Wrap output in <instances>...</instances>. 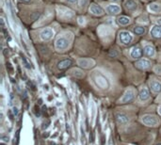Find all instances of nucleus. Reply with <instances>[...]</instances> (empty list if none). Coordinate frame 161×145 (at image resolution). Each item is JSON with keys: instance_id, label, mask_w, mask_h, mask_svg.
Segmentation results:
<instances>
[{"instance_id": "f257e3e1", "label": "nucleus", "mask_w": 161, "mask_h": 145, "mask_svg": "<svg viewBox=\"0 0 161 145\" xmlns=\"http://www.w3.org/2000/svg\"><path fill=\"white\" fill-rule=\"evenodd\" d=\"M92 81L95 84L97 88H99L100 90H107L109 88L110 83L109 79L106 77V75H104L100 72H94V74L92 75Z\"/></svg>"}, {"instance_id": "f03ea898", "label": "nucleus", "mask_w": 161, "mask_h": 145, "mask_svg": "<svg viewBox=\"0 0 161 145\" xmlns=\"http://www.w3.org/2000/svg\"><path fill=\"white\" fill-rule=\"evenodd\" d=\"M70 45V41L68 40V37L64 35H60L57 37V39L55 42V47L57 51H65Z\"/></svg>"}, {"instance_id": "7ed1b4c3", "label": "nucleus", "mask_w": 161, "mask_h": 145, "mask_svg": "<svg viewBox=\"0 0 161 145\" xmlns=\"http://www.w3.org/2000/svg\"><path fill=\"white\" fill-rule=\"evenodd\" d=\"M119 39L120 42L123 45H129L133 42V35L131 32H129L127 30H122L119 33Z\"/></svg>"}, {"instance_id": "20e7f679", "label": "nucleus", "mask_w": 161, "mask_h": 145, "mask_svg": "<svg viewBox=\"0 0 161 145\" xmlns=\"http://www.w3.org/2000/svg\"><path fill=\"white\" fill-rule=\"evenodd\" d=\"M141 122L147 126H156L159 124V120L153 115H145L142 117Z\"/></svg>"}, {"instance_id": "39448f33", "label": "nucleus", "mask_w": 161, "mask_h": 145, "mask_svg": "<svg viewBox=\"0 0 161 145\" xmlns=\"http://www.w3.org/2000/svg\"><path fill=\"white\" fill-rule=\"evenodd\" d=\"M54 34H55V32H54V30L52 28H46L42 30L41 34H40V37H41V39L44 41V42H47V41H50L54 37Z\"/></svg>"}, {"instance_id": "423d86ee", "label": "nucleus", "mask_w": 161, "mask_h": 145, "mask_svg": "<svg viewBox=\"0 0 161 145\" xmlns=\"http://www.w3.org/2000/svg\"><path fill=\"white\" fill-rule=\"evenodd\" d=\"M77 63L80 67L84 68V69H89L95 65V61L91 58H79L77 60Z\"/></svg>"}, {"instance_id": "0eeeda50", "label": "nucleus", "mask_w": 161, "mask_h": 145, "mask_svg": "<svg viewBox=\"0 0 161 145\" xmlns=\"http://www.w3.org/2000/svg\"><path fill=\"white\" fill-rule=\"evenodd\" d=\"M134 98H135V92H134V90L132 89H129L125 92V93L123 94V96L120 100V102L122 104L130 103L131 101H133Z\"/></svg>"}, {"instance_id": "6e6552de", "label": "nucleus", "mask_w": 161, "mask_h": 145, "mask_svg": "<svg viewBox=\"0 0 161 145\" xmlns=\"http://www.w3.org/2000/svg\"><path fill=\"white\" fill-rule=\"evenodd\" d=\"M150 35L155 39H160L161 38V25L155 24L152 26L150 30Z\"/></svg>"}, {"instance_id": "1a4fd4ad", "label": "nucleus", "mask_w": 161, "mask_h": 145, "mask_svg": "<svg viewBox=\"0 0 161 145\" xmlns=\"http://www.w3.org/2000/svg\"><path fill=\"white\" fill-rule=\"evenodd\" d=\"M89 12L93 15L100 16L104 14V10H103L101 6L97 5V4H91V5L89 6Z\"/></svg>"}, {"instance_id": "9d476101", "label": "nucleus", "mask_w": 161, "mask_h": 145, "mask_svg": "<svg viewBox=\"0 0 161 145\" xmlns=\"http://www.w3.org/2000/svg\"><path fill=\"white\" fill-rule=\"evenodd\" d=\"M121 7L117 4H110V5H107L106 8V11L107 13H109V14H113V15H116L118 14V13L121 12Z\"/></svg>"}, {"instance_id": "9b49d317", "label": "nucleus", "mask_w": 161, "mask_h": 145, "mask_svg": "<svg viewBox=\"0 0 161 145\" xmlns=\"http://www.w3.org/2000/svg\"><path fill=\"white\" fill-rule=\"evenodd\" d=\"M136 67L138 68L140 70H146V69H149L151 67V61H149L148 60H145V58H142V60H140L136 62Z\"/></svg>"}, {"instance_id": "f8f14e48", "label": "nucleus", "mask_w": 161, "mask_h": 145, "mask_svg": "<svg viewBox=\"0 0 161 145\" xmlns=\"http://www.w3.org/2000/svg\"><path fill=\"white\" fill-rule=\"evenodd\" d=\"M124 7L126 9V11L134 12L138 9V3L136 0H126L124 2Z\"/></svg>"}, {"instance_id": "ddd939ff", "label": "nucleus", "mask_w": 161, "mask_h": 145, "mask_svg": "<svg viewBox=\"0 0 161 145\" xmlns=\"http://www.w3.org/2000/svg\"><path fill=\"white\" fill-rule=\"evenodd\" d=\"M142 56V51L141 49L138 46H134L131 48L130 50V57L132 58H135V60H138V58H141Z\"/></svg>"}, {"instance_id": "4468645a", "label": "nucleus", "mask_w": 161, "mask_h": 145, "mask_svg": "<svg viewBox=\"0 0 161 145\" xmlns=\"http://www.w3.org/2000/svg\"><path fill=\"white\" fill-rule=\"evenodd\" d=\"M74 15V12L72 11L69 9H66L64 7L60 8V17L64 18V19H70V18Z\"/></svg>"}, {"instance_id": "2eb2a0df", "label": "nucleus", "mask_w": 161, "mask_h": 145, "mask_svg": "<svg viewBox=\"0 0 161 145\" xmlns=\"http://www.w3.org/2000/svg\"><path fill=\"white\" fill-rule=\"evenodd\" d=\"M143 52L147 56V57H150V58H153L155 55V50L153 45L151 44H146L144 48H143Z\"/></svg>"}, {"instance_id": "dca6fc26", "label": "nucleus", "mask_w": 161, "mask_h": 145, "mask_svg": "<svg viewBox=\"0 0 161 145\" xmlns=\"http://www.w3.org/2000/svg\"><path fill=\"white\" fill-rule=\"evenodd\" d=\"M72 65V60L70 58H65L63 60H60L59 63H57V68L60 70H66Z\"/></svg>"}, {"instance_id": "f3484780", "label": "nucleus", "mask_w": 161, "mask_h": 145, "mask_svg": "<svg viewBox=\"0 0 161 145\" xmlns=\"http://www.w3.org/2000/svg\"><path fill=\"white\" fill-rule=\"evenodd\" d=\"M116 121H117L118 124H125L128 123L129 118L127 117V115L123 114V113H118V114H116Z\"/></svg>"}, {"instance_id": "a211bd4d", "label": "nucleus", "mask_w": 161, "mask_h": 145, "mask_svg": "<svg viewBox=\"0 0 161 145\" xmlns=\"http://www.w3.org/2000/svg\"><path fill=\"white\" fill-rule=\"evenodd\" d=\"M150 97V92L148 89L146 88H142L140 92V94H138V98H140V101H147Z\"/></svg>"}, {"instance_id": "6ab92c4d", "label": "nucleus", "mask_w": 161, "mask_h": 145, "mask_svg": "<svg viewBox=\"0 0 161 145\" xmlns=\"http://www.w3.org/2000/svg\"><path fill=\"white\" fill-rule=\"evenodd\" d=\"M150 87H151V90H153L155 93H159L161 92V83L158 82V81H152L150 83Z\"/></svg>"}, {"instance_id": "aec40b11", "label": "nucleus", "mask_w": 161, "mask_h": 145, "mask_svg": "<svg viewBox=\"0 0 161 145\" xmlns=\"http://www.w3.org/2000/svg\"><path fill=\"white\" fill-rule=\"evenodd\" d=\"M148 10L151 12H154V13H160L161 12V5H159L158 3H152L149 5Z\"/></svg>"}, {"instance_id": "412c9836", "label": "nucleus", "mask_w": 161, "mask_h": 145, "mask_svg": "<svg viewBox=\"0 0 161 145\" xmlns=\"http://www.w3.org/2000/svg\"><path fill=\"white\" fill-rule=\"evenodd\" d=\"M117 22L121 26H128L131 23V19L127 16H120L117 19Z\"/></svg>"}, {"instance_id": "4be33fe9", "label": "nucleus", "mask_w": 161, "mask_h": 145, "mask_svg": "<svg viewBox=\"0 0 161 145\" xmlns=\"http://www.w3.org/2000/svg\"><path fill=\"white\" fill-rule=\"evenodd\" d=\"M70 75L74 76V77H77V78H81V77H83V76H84L83 72L81 70H79V69H73V70H71L70 71Z\"/></svg>"}, {"instance_id": "5701e85b", "label": "nucleus", "mask_w": 161, "mask_h": 145, "mask_svg": "<svg viewBox=\"0 0 161 145\" xmlns=\"http://www.w3.org/2000/svg\"><path fill=\"white\" fill-rule=\"evenodd\" d=\"M134 33L136 35H143L145 33V28L144 26H136V28H134Z\"/></svg>"}, {"instance_id": "b1692460", "label": "nucleus", "mask_w": 161, "mask_h": 145, "mask_svg": "<svg viewBox=\"0 0 161 145\" xmlns=\"http://www.w3.org/2000/svg\"><path fill=\"white\" fill-rule=\"evenodd\" d=\"M22 62H23V65L26 68V69H30L31 68V64H30V62L28 60V58H26L25 56L22 57Z\"/></svg>"}, {"instance_id": "393cba45", "label": "nucleus", "mask_w": 161, "mask_h": 145, "mask_svg": "<svg viewBox=\"0 0 161 145\" xmlns=\"http://www.w3.org/2000/svg\"><path fill=\"white\" fill-rule=\"evenodd\" d=\"M88 2H89V0H79V8H81V9H85L86 8V6L88 5Z\"/></svg>"}, {"instance_id": "a878e982", "label": "nucleus", "mask_w": 161, "mask_h": 145, "mask_svg": "<svg viewBox=\"0 0 161 145\" xmlns=\"http://www.w3.org/2000/svg\"><path fill=\"white\" fill-rule=\"evenodd\" d=\"M78 23H79L80 25L85 24V18L84 17H79L78 18Z\"/></svg>"}, {"instance_id": "bb28decb", "label": "nucleus", "mask_w": 161, "mask_h": 145, "mask_svg": "<svg viewBox=\"0 0 161 145\" xmlns=\"http://www.w3.org/2000/svg\"><path fill=\"white\" fill-rule=\"evenodd\" d=\"M12 112H13V114H14V116H17L18 115V108L17 107H13V109H12Z\"/></svg>"}, {"instance_id": "cd10ccee", "label": "nucleus", "mask_w": 161, "mask_h": 145, "mask_svg": "<svg viewBox=\"0 0 161 145\" xmlns=\"http://www.w3.org/2000/svg\"><path fill=\"white\" fill-rule=\"evenodd\" d=\"M35 114H36V116H37V117L41 115V113H40V109H39V108L37 109V107H35Z\"/></svg>"}, {"instance_id": "c85d7f7f", "label": "nucleus", "mask_w": 161, "mask_h": 145, "mask_svg": "<svg viewBox=\"0 0 161 145\" xmlns=\"http://www.w3.org/2000/svg\"><path fill=\"white\" fill-rule=\"evenodd\" d=\"M9 115H10V119H11V121H13V118H14V114H12L11 111H9Z\"/></svg>"}, {"instance_id": "c756f323", "label": "nucleus", "mask_w": 161, "mask_h": 145, "mask_svg": "<svg viewBox=\"0 0 161 145\" xmlns=\"http://www.w3.org/2000/svg\"><path fill=\"white\" fill-rule=\"evenodd\" d=\"M28 85L29 86V87H31V90H35V86H33V85H32V83H31V82H28Z\"/></svg>"}, {"instance_id": "7c9ffc66", "label": "nucleus", "mask_w": 161, "mask_h": 145, "mask_svg": "<svg viewBox=\"0 0 161 145\" xmlns=\"http://www.w3.org/2000/svg\"><path fill=\"white\" fill-rule=\"evenodd\" d=\"M21 2H23V3H26V4H28V3H29L31 0H20Z\"/></svg>"}, {"instance_id": "2f4dec72", "label": "nucleus", "mask_w": 161, "mask_h": 145, "mask_svg": "<svg viewBox=\"0 0 161 145\" xmlns=\"http://www.w3.org/2000/svg\"><path fill=\"white\" fill-rule=\"evenodd\" d=\"M48 124H49V122L47 121L46 124H43V128H47V127H48Z\"/></svg>"}, {"instance_id": "473e14b6", "label": "nucleus", "mask_w": 161, "mask_h": 145, "mask_svg": "<svg viewBox=\"0 0 161 145\" xmlns=\"http://www.w3.org/2000/svg\"><path fill=\"white\" fill-rule=\"evenodd\" d=\"M2 139L4 141H9V138H7V137H2Z\"/></svg>"}, {"instance_id": "72a5a7b5", "label": "nucleus", "mask_w": 161, "mask_h": 145, "mask_svg": "<svg viewBox=\"0 0 161 145\" xmlns=\"http://www.w3.org/2000/svg\"><path fill=\"white\" fill-rule=\"evenodd\" d=\"M67 1H68L69 3H75L77 0H67Z\"/></svg>"}, {"instance_id": "f704fd0d", "label": "nucleus", "mask_w": 161, "mask_h": 145, "mask_svg": "<svg viewBox=\"0 0 161 145\" xmlns=\"http://www.w3.org/2000/svg\"><path fill=\"white\" fill-rule=\"evenodd\" d=\"M110 55H113V56H117V53H116L115 51H113V52L111 51V52H110Z\"/></svg>"}, {"instance_id": "c9c22d12", "label": "nucleus", "mask_w": 161, "mask_h": 145, "mask_svg": "<svg viewBox=\"0 0 161 145\" xmlns=\"http://www.w3.org/2000/svg\"><path fill=\"white\" fill-rule=\"evenodd\" d=\"M156 24H159V25H161V18H159V19L156 20Z\"/></svg>"}, {"instance_id": "e433bc0d", "label": "nucleus", "mask_w": 161, "mask_h": 145, "mask_svg": "<svg viewBox=\"0 0 161 145\" xmlns=\"http://www.w3.org/2000/svg\"><path fill=\"white\" fill-rule=\"evenodd\" d=\"M158 113L161 115V106L159 107V108H158Z\"/></svg>"}, {"instance_id": "4c0bfd02", "label": "nucleus", "mask_w": 161, "mask_h": 145, "mask_svg": "<svg viewBox=\"0 0 161 145\" xmlns=\"http://www.w3.org/2000/svg\"><path fill=\"white\" fill-rule=\"evenodd\" d=\"M110 1H119V0H110Z\"/></svg>"}, {"instance_id": "58836bf2", "label": "nucleus", "mask_w": 161, "mask_h": 145, "mask_svg": "<svg viewBox=\"0 0 161 145\" xmlns=\"http://www.w3.org/2000/svg\"><path fill=\"white\" fill-rule=\"evenodd\" d=\"M157 145H161V143H158V144H157Z\"/></svg>"}]
</instances>
